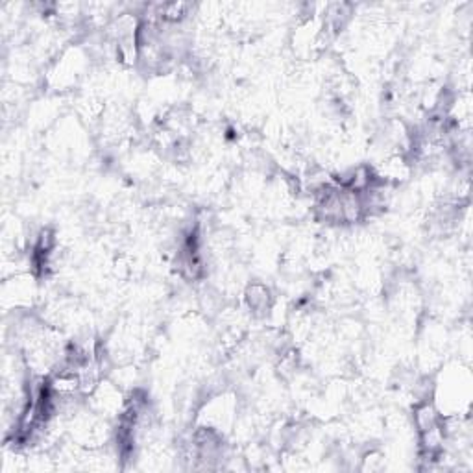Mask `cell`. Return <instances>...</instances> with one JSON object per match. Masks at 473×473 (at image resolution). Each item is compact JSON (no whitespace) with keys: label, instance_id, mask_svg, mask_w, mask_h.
<instances>
[{"label":"cell","instance_id":"cell-1","mask_svg":"<svg viewBox=\"0 0 473 473\" xmlns=\"http://www.w3.org/2000/svg\"><path fill=\"white\" fill-rule=\"evenodd\" d=\"M442 416L440 412H438V409L433 405V403L429 401H423L420 403V405H416V409H414V426H416V429L420 431H427L431 429V427H436L440 426L442 423Z\"/></svg>","mask_w":473,"mask_h":473},{"label":"cell","instance_id":"cell-2","mask_svg":"<svg viewBox=\"0 0 473 473\" xmlns=\"http://www.w3.org/2000/svg\"><path fill=\"white\" fill-rule=\"evenodd\" d=\"M246 303L250 307L251 312H265L270 309V302H272V296H270V290L266 289L263 283H251L246 289Z\"/></svg>","mask_w":473,"mask_h":473}]
</instances>
